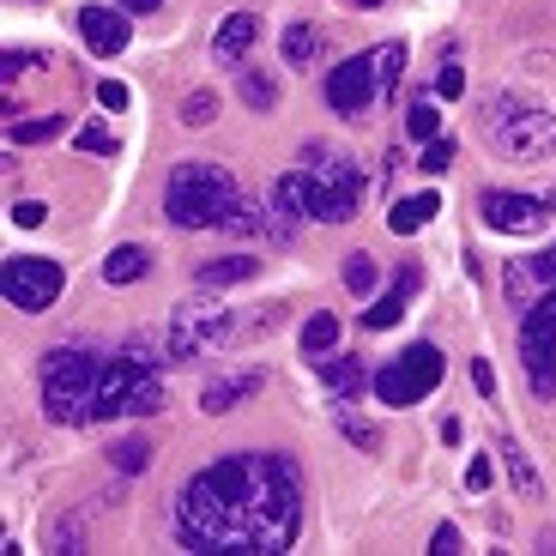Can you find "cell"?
<instances>
[{
  "instance_id": "42",
  "label": "cell",
  "mask_w": 556,
  "mask_h": 556,
  "mask_svg": "<svg viewBox=\"0 0 556 556\" xmlns=\"http://www.w3.org/2000/svg\"><path fill=\"white\" fill-rule=\"evenodd\" d=\"M532 273H539V291H556V242L544 254H532Z\"/></svg>"
},
{
  "instance_id": "6",
  "label": "cell",
  "mask_w": 556,
  "mask_h": 556,
  "mask_svg": "<svg viewBox=\"0 0 556 556\" xmlns=\"http://www.w3.org/2000/svg\"><path fill=\"white\" fill-rule=\"evenodd\" d=\"M157 405H164L157 369L127 363V357H110V363H103V376H98V393H91L85 424H110V417H152Z\"/></svg>"
},
{
  "instance_id": "18",
  "label": "cell",
  "mask_w": 556,
  "mask_h": 556,
  "mask_svg": "<svg viewBox=\"0 0 556 556\" xmlns=\"http://www.w3.org/2000/svg\"><path fill=\"white\" fill-rule=\"evenodd\" d=\"M254 273H261V261H249V254H218L194 273V285L200 291H230V285H249Z\"/></svg>"
},
{
  "instance_id": "19",
  "label": "cell",
  "mask_w": 556,
  "mask_h": 556,
  "mask_svg": "<svg viewBox=\"0 0 556 556\" xmlns=\"http://www.w3.org/2000/svg\"><path fill=\"white\" fill-rule=\"evenodd\" d=\"M237 98L249 103L254 115H273L278 110V79L266 67H249V61H242L237 67Z\"/></svg>"
},
{
  "instance_id": "40",
  "label": "cell",
  "mask_w": 556,
  "mask_h": 556,
  "mask_svg": "<svg viewBox=\"0 0 556 556\" xmlns=\"http://www.w3.org/2000/svg\"><path fill=\"white\" fill-rule=\"evenodd\" d=\"M447 164H454V139H430V146H424V169L435 176V169H447Z\"/></svg>"
},
{
  "instance_id": "13",
  "label": "cell",
  "mask_w": 556,
  "mask_h": 556,
  "mask_svg": "<svg viewBox=\"0 0 556 556\" xmlns=\"http://www.w3.org/2000/svg\"><path fill=\"white\" fill-rule=\"evenodd\" d=\"M303 218H315V212H308V181H303V169H296V176L273 181V242L278 249H291V242L303 237Z\"/></svg>"
},
{
  "instance_id": "20",
  "label": "cell",
  "mask_w": 556,
  "mask_h": 556,
  "mask_svg": "<svg viewBox=\"0 0 556 556\" xmlns=\"http://www.w3.org/2000/svg\"><path fill=\"white\" fill-rule=\"evenodd\" d=\"M435 212H442V200H435V194H412V200H400V206L388 212V230H393V237H417L424 224H435Z\"/></svg>"
},
{
  "instance_id": "33",
  "label": "cell",
  "mask_w": 556,
  "mask_h": 556,
  "mask_svg": "<svg viewBox=\"0 0 556 556\" xmlns=\"http://www.w3.org/2000/svg\"><path fill=\"white\" fill-rule=\"evenodd\" d=\"M181 122H188V127H212V122H218V91H206V85L188 91V98H181Z\"/></svg>"
},
{
  "instance_id": "14",
  "label": "cell",
  "mask_w": 556,
  "mask_h": 556,
  "mask_svg": "<svg viewBox=\"0 0 556 556\" xmlns=\"http://www.w3.org/2000/svg\"><path fill=\"white\" fill-rule=\"evenodd\" d=\"M79 37L91 55H122L134 25H127V7H79Z\"/></svg>"
},
{
  "instance_id": "16",
  "label": "cell",
  "mask_w": 556,
  "mask_h": 556,
  "mask_svg": "<svg viewBox=\"0 0 556 556\" xmlns=\"http://www.w3.org/2000/svg\"><path fill=\"white\" fill-rule=\"evenodd\" d=\"M417 285H424V278H417V266H405V273L393 278V291L376 296V308H363V327H369V333H388V327H400V320H405V303L417 296Z\"/></svg>"
},
{
  "instance_id": "32",
  "label": "cell",
  "mask_w": 556,
  "mask_h": 556,
  "mask_svg": "<svg viewBox=\"0 0 556 556\" xmlns=\"http://www.w3.org/2000/svg\"><path fill=\"white\" fill-rule=\"evenodd\" d=\"M376 285H381L376 254H345V291L351 296H376Z\"/></svg>"
},
{
  "instance_id": "34",
  "label": "cell",
  "mask_w": 556,
  "mask_h": 556,
  "mask_svg": "<svg viewBox=\"0 0 556 556\" xmlns=\"http://www.w3.org/2000/svg\"><path fill=\"white\" fill-rule=\"evenodd\" d=\"M152 466V442H139V435H127V442H115V472H146Z\"/></svg>"
},
{
  "instance_id": "45",
  "label": "cell",
  "mask_w": 556,
  "mask_h": 556,
  "mask_svg": "<svg viewBox=\"0 0 556 556\" xmlns=\"http://www.w3.org/2000/svg\"><path fill=\"white\" fill-rule=\"evenodd\" d=\"M430 551H442V556H454V551H459V527H454V520H442V527H435Z\"/></svg>"
},
{
  "instance_id": "12",
  "label": "cell",
  "mask_w": 556,
  "mask_h": 556,
  "mask_svg": "<svg viewBox=\"0 0 556 556\" xmlns=\"http://www.w3.org/2000/svg\"><path fill=\"white\" fill-rule=\"evenodd\" d=\"M376 98H381V85H376V61L369 55H351L327 73V103H333L339 115H363Z\"/></svg>"
},
{
  "instance_id": "8",
  "label": "cell",
  "mask_w": 556,
  "mask_h": 556,
  "mask_svg": "<svg viewBox=\"0 0 556 556\" xmlns=\"http://www.w3.org/2000/svg\"><path fill=\"white\" fill-rule=\"evenodd\" d=\"M447 357L430 345V339H417V345H405L400 357H388L376 369V400L388 405V412H400V405H417L424 393H435V381H442Z\"/></svg>"
},
{
  "instance_id": "25",
  "label": "cell",
  "mask_w": 556,
  "mask_h": 556,
  "mask_svg": "<svg viewBox=\"0 0 556 556\" xmlns=\"http://www.w3.org/2000/svg\"><path fill=\"white\" fill-rule=\"evenodd\" d=\"M320 376H327V388H333L339 400H351V393L363 388V363H357V357H345V351H339V357L327 351V357H320Z\"/></svg>"
},
{
  "instance_id": "28",
  "label": "cell",
  "mask_w": 556,
  "mask_h": 556,
  "mask_svg": "<svg viewBox=\"0 0 556 556\" xmlns=\"http://www.w3.org/2000/svg\"><path fill=\"white\" fill-rule=\"evenodd\" d=\"M496 454H502V466H508V484H515V496H520V502H532V496H539V472H532V459L520 454L515 442H502Z\"/></svg>"
},
{
  "instance_id": "26",
  "label": "cell",
  "mask_w": 556,
  "mask_h": 556,
  "mask_svg": "<svg viewBox=\"0 0 556 556\" xmlns=\"http://www.w3.org/2000/svg\"><path fill=\"white\" fill-rule=\"evenodd\" d=\"M333 424H339V435H345V442L357 447V454H376V447H381L376 424H363V417L351 412V400H339V405H333Z\"/></svg>"
},
{
  "instance_id": "43",
  "label": "cell",
  "mask_w": 556,
  "mask_h": 556,
  "mask_svg": "<svg viewBox=\"0 0 556 556\" xmlns=\"http://www.w3.org/2000/svg\"><path fill=\"white\" fill-rule=\"evenodd\" d=\"M490 478H496V466H490V459H472V466H466V490H472V496H484Z\"/></svg>"
},
{
  "instance_id": "35",
  "label": "cell",
  "mask_w": 556,
  "mask_h": 556,
  "mask_svg": "<svg viewBox=\"0 0 556 556\" xmlns=\"http://www.w3.org/2000/svg\"><path fill=\"white\" fill-rule=\"evenodd\" d=\"M508 296H515L520 308L539 296V273H532V261H508Z\"/></svg>"
},
{
  "instance_id": "23",
  "label": "cell",
  "mask_w": 556,
  "mask_h": 556,
  "mask_svg": "<svg viewBox=\"0 0 556 556\" xmlns=\"http://www.w3.org/2000/svg\"><path fill=\"white\" fill-rule=\"evenodd\" d=\"M218 230H224V237H249V242H254V237H266V242H273V212H261L249 194H242L237 206H230V218L218 224Z\"/></svg>"
},
{
  "instance_id": "31",
  "label": "cell",
  "mask_w": 556,
  "mask_h": 556,
  "mask_svg": "<svg viewBox=\"0 0 556 556\" xmlns=\"http://www.w3.org/2000/svg\"><path fill=\"white\" fill-rule=\"evenodd\" d=\"M278 320H285V303H261V315H249V320L237 315V327H230V345H254L261 333H273Z\"/></svg>"
},
{
  "instance_id": "37",
  "label": "cell",
  "mask_w": 556,
  "mask_h": 556,
  "mask_svg": "<svg viewBox=\"0 0 556 556\" xmlns=\"http://www.w3.org/2000/svg\"><path fill=\"white\" fill-rule=\"evenodd\" d=\"M73 146H79V152H103V157H110L115 152V134H110V127H79Z\"/></svg>"
},
{
  "instance_id": "41",
  "label": "cell",
  "mask_w": 556,
  "mask_h": 556,
  "mask_svg": "<svg viewBox=\"0 0 556 556\" xmlns=\"http://www.w3.org/2000/svg\"><path fill=\"white\" fill-rule=\"evenodd\" d=\"M42 218H49V206H42V200H18V206H13V224H18V230H37Z\"/></svg>"
},
{
  "instance_id": "47",
  "label": "cell",
  "mask_w": 556,
  "mask_h": 556,
  "mask_svg": "<svg viewBox=\"0 0 556 556\" xmlns=\"http://www.w3.org/2000/svg\"><path fill=\"white\" fill-rule=\"evenodd\" d=\"M127 13H157V7H164V0H122Z\"/></svg>"
},
{
  "instance_id": "5",
  "label": "cell",
  "mask_w": 556,
  "mask_h": 556,
  "mask_svg": "<svg viewBox=\"0 0 556 556\" xmlns=\"http://www.w3.org/2000/svg\"><path fill=\"white\" fill-rule=\"evenodd\" d=\"M303 181H308V212H315L320 224L357 218L363 176H357V164H351L345 152H333V146H308L303 152Z\"/></svg>"
},
{
  "instance_id": "48",
  "label": "cell",
  "mask_w": 556,
  "mask_h": 556,
  "mask_svg": "<svg viewBox=\"0 0 556 556\" xmlns=\"http://www.w3.org/2000/svg\"><path fill=\"white\" fill-rule=\"evenodd\" d=\"M357 7H381V0H357Z\"/></svg>"
},
{
  "instance_id": "10",
  "label": "cell",
  "mask_w": 556,
  "mask_h": 556,
  "mask_svg": "<svg viewBox=\"0 0 556 556\" xmlns=\"http://www.w3.org/2000/svg\"><path fill=\"white\" fill-rule=\"evenodd\" d=\"M61 285H67V273H61V261H49V254H13V261L0 266V296H7L18 315H42V308L61 296Z\"/></svg>"
},
{
  "instance_id": "27",
  "label": "cell",
  "mask_w": 556,
  "mask_h": 556,
  "mask_svg": "<svg viewBox=\"0 0 556 556\" xmlns=\"http://www.w3.org/2000/svg\"><path fill=\"white\" fill-rule=\"evenodd\" d=\"M333 345H339V315H333V308L308 315V320H303V351H308V357H327Z\"/></svg>"
},
{
  "instance_id": "21",
  "label": "cell",
  "mask_w": 556,
  "mask_h": 556,
  "mask_svg": "<svg viewBox=\"0 0 556 556\" xmlns=\"http://www.w3.org/2000/svg\"><path fill=\"white\" fill-rule=\"evenodd\" d=\"M146 273H152V249H139V242H122V249H110V261H103V278H110V285H139Z\"/></svg>"
},
{
  "instance_id": "38",
  "label": "cell",
  "mask_w": 556,
  "mask_h": 556,
  "mask_svg": "<svg viewBox=\"0 0 556 556\" xmlns=\"http://www.w3.org/2000/svg\"><path fill=\"white\" fill-rule=\"evenodd\" d=\"M459 91H466V73H459V67H454V61H447V67H442V73H435V98H442V103H454V98H459Z\"/></svg>"
},
{
  "instance_id": "44",
  "label": "cell",
  "mask_w": 556,
  "mask_h": 556,
  "mask_svg": "<svg viewBox=\"0 0 556 556\" xmlns=\"http://www.w3.org/2000/svg\"><path fill=\"white\" fill-rule=\"evenodd\" d=\"M98 103H103V110H127V85L122 79H103L98 85Z\"/></svg>"
},
{
  "instance_id": "39",
  "label": "cell",
  "mask_w": 556,
  "mask_h": 556,
  "mask_svg": "<svg viewBox=\"0 0 556 556\" xmlns=\"http://www.w3.org/2000/svg\"><path fill=\"white\" fill-rule=\"evenodd\" d=\"M122 357H127V363H146V369H157V363H164V357H157V345H152V339H139V333L122 345Z\"/></svg>"
},
{
  "instance_id": "2",
  "label": "cell",
  "mask_w": 556,
  "mask_h": 556,
  "mask_svg": "<svg viewBox=\"0 0 556 556\" xmlns=\"http://www.w3.org/2000/svg\"><path fill=\"white\" fill-rule=\"evenodd\" d=\"M237 200H242V181L224 164H206V157L176 164L164 181V218L176 224V230H218Z\"/></svg>"
},
{
  "instance_id": "46",
  "label": "cell",
  "mask_w": 556,
  "mask_h": 556,
  "mask_svg": "<svg viewBox=\"0 0 556 556\" xmlns=\"http://www.w3.org/2000/svg\"><path fill=\"white\" fill-rule=\"evenodd\" d=\"M472 388H478V393H496V369H490V357L472 363Z\"/></svg>"
},
{
  "instance_id": "29",
  "label": "cell",
  "mask_w": 556,
  "mask_h": 556,
  "mask_svg": "<svg viewBox=\"0 0 556 556\" xmlns=\"http://www.w3.org/2000/svg\"><path fill=\"white\" fill-rule=\"evenodd\" d=\"M435 91H424V98L412 103V110H405V127H412V139H424V146H430V139H442V110H435Z\"/></svg>"
},
{
  "instance_id": "4",
  "label": "cell",
  "mask_w": 556,
  "mask_h": 556,
  "mask_svg": "<svg viewBox=\"0 0 556 556\" xmlns=\"http://www.w3.org/2000/svg\"><path fill=\"white\" fill-rule=\"evenodd\" d=\"M490 146L515 164H544L556 157V115L532 98H496L490 103V122H484Z\"/></svg>"
},
{
  "instance_id": "1",
  "label": "cell",
  "mask_w": 556,
  "mask_h": 556,
  "mask_svg": "<svg viewBox=\"0 0 556 556\" xmlns=\"http://www.w3.org/2000/svg\"><path fill=\"white\" fill-rule=\"evenodd\" d=\"M303 532V484L285 454H224L176 496L181 551L206 556H278Z\"/></svg>"
},
{
  "instance_id": "11",
  "label": "cell",
  "mask_w": 556,
  "mask_h": 556,
  "mask_svg": "<svg viewBox=\"0 0 556 556\" xmlns=\"http://www.w3.org/2000/svg\"><path fill=\"white\" fill-rule=\"evenodd\" d=\"M478 212H484V224L502 230V237H539L544 230V200H532V194L484 188V194H478Z\"/></svg>"
},
{
  "instance_id": "3",
  "label": "cell",
  "mask_w": 556,
  "mask_h": 556,
  "mask_svg": "<svg viewBox=\"0 0 556 556\" xmlns=\"http://www.w3.org/2000/svg\"><path fill=\"white\" fill-rule=\"evenodd\" d=\"M98 376H103L98 351H85V345L49 351V357H42V412H49V424H85L91 393H98Z\"/></svg>"
},
{
  "instance_id": "24",
  "label": "cell",
  "mask_w": 556,
  "mask_h": 556,
  "mask_svg": "<svg viewBox=\"0 0 556 556\" xmlns=\"http://www.w3.org/2000/svg\"><path fill=\"white\" fill-rule=\"evenodd\" d=\"M67 134V115H18L13 127H7V139L13 146H49V139Z\"/></svg>"
},
{
  "instance_id": "15",
  "label": "cell",
  "mask_w": 556,
  "mask_h": 556,
  "mask_svg": "<svg viewBox=\"0 0 556 556\" xmlns=\"http://www.w3.org/2000/svg\"><path fill=\"white\" fill-rule=\"evenodd\" d=\"M254 393H261V369H237V376L206 381V393H200V412H206V417H224V412H237L242 400H254Z\"/></svg>"
},
{
  "instance_id": "17",
  "label": "cell",
  "mask_w": 556,
  "mask_h": 556,
  "mask_svg": "<svg viewBox=\"0 0 556 556\" xmlns=\"http://www.w3.org/2000/svg\"><path fill=\"white\" fill-rule=\"evenodd\" d=\"M254 37H261V18H254V13H230V18H218L212 55H218V61H249Z\"/></svg>"
},
{
  "instance_id": "30",
  "label": "cell",
  "mask_w": 556,
  "mask_h": 556,
  "mask_svg": "<svg viewBox=\"0 0 556 556\" xmlns=\"http://www.w3.org/2000/svg\"><path fill=\"white\" fill-rule=\"evenodd\" d=\"M369 61H376V85H381V98H388L393 85L405 79V42H381V49H369Z\"/></svg>"
},
{
  "instance_id": "7",
  "label": "cell",
  "mask_w": 556,
  "mask_h": 556,
  "mask_svg": "<svg viewBox=\"0 0 556 556\" xmlns=\"http://www.w3.org/2000/svg\"><path fill=\"white\" fill-rule=\"evenodd\" d=\"M230 327H237V315H230L212 291H200V296H188V303H176L164 345L176 363H194V357H206V351L230 345Z\"/></svg>"
},
{
  "instance_id": "9",
  "label": "cell",
  "mask_w": 556,
  "mask_h": 556,
  "mask_svg": "<svg viewBox=\"0 0 556 556\" xmlns=\"http://www.w3.org/2000/svg\"><path fill=\"white\" fill-rule=\"evenodd\" d=\"M520 369L539 400L556 393V291H539L520 315Z\"/></svg>"
},
{
  "instance_id": "36",
  "label": "cell",
  "mask_w": 556,
  "mask_h": 556,
  "mask_svg": "<svg viewBox=\"0 0 556 556\" xmlns=\"http://www.w3.org/2000/svg\"><path fill=\"white\" fill-rule=\"evenodd\" d=\"M85 544V515L61 520V527H49V551H79Z\"/></svg>"
},
{
  "instance_id": "22",
  "label": "cell",
  "mask_w": 556,
  "mask_h": 556,
  "mask_svg": "<svg viewBox=\"0 0 556 556\" xmlns=\"http://www.w3.org/2000/svg\"><path fill=\"white\" fill-rule=\"evenodd\" d=\"M278 55H285V67H315V55H320V37H315V25H303V18H291L285 25V37H278Z\"/></svg>"
}]
</instances>
